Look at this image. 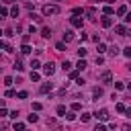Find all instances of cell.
Segmentation results:
<instances>
[{
  "label": "cell",
  "mask_w": 131,
  "mask_h": 131,
  "mask_svg": "<svg viewBox=\"0 0 131 131\" xmlns=\"http://www.w3.org/2000/svg\"><path fill=\"white\" fill-rule=\"evenodd\" d=\"M53 14H59V6H55V4H45V6H43V16H53Z\"/></svg>",
  "instance_id": "obj_1"
},
{
  "label": "cell",
  "mask_w": 131,
  "mask_h": 131,
  "mask_svg": "<svg viewBox=\"0 0 131 131\" xmlns=\"http://www.w3.org/2000/svg\"><path fill=\"white\" fill-rule=\"evenodd\" d=\"M94 117H96L98 121H108V117H111V115H108V111H106V108H100L98 113H94Z\"/></svg>",
  "instance_id": "obj_2"
},
{
  "label": "cell",
  "mask_w": 131,
  "mask_h": 131,
  "mask_svg": "<svg viewBox=\"0 0 131 131\" xmlns=\"http://www.w3.org/2000/svg\"><path fill=\"white\" fill-rule=\"evenodd\" d=\"M43 72H45L47 76H53V72H55V63H53V61H47V63L43 66Z\"/></svg>",
  "instance_id": "obj_3"
},
{
  "label": "cell",
  "mask_w": 131,
  "mask_h": 131,
  "mask_svg": "<svg viewBox=\"0 0 131 131\" xmlns=\"http://www.w3.org/2000/svg\"><path fill=\"white\" fill-rule=\"evenodd\" d=\"M70 23H72V27H76V29H82V18H80L78 14H74V16L70 18Z\"/></svg>",
  "instance_id": "obj_4"
},
{
  "label": "cell",
  "mask_w": 131,
  "mask_h": 131,
  "mask_svg": "<svg viewBox=\"0 0 131 131\" xmlns=\"http://www.w3.org/2000/svg\"><path fill=\"white\" fill-rule=\"evenodd\" d=\"M100 25H102L104 29H108V27H113V18H111L108 14H104V16L100 18Z\"/></svg>",
  "instance_id": "obj_5"
},
{
  "label": "cell",
  "mask_w": 131,
  "mask_h": 131,
  "mask_svg": "<svg viewBox=\"0 0 131 131\" xmlns=\"http://www.w3.org/2000/svg\"><path fill=\"white\" fill-rule=\"evenodd\" d=\"M47 127L53 129V131H59V123H57L55 119H47Z\"/></svg>",
  "instance_id": "obj_6"
},
{
  "label": "cell",
  "mask_w": 131,
  "mask_h": 131,
  "mask_svg": "<svg viewBox=\"0 0 131 131\" xmlns=\"http://www.w3.org/2000/svg\"><path fill=\"white\" fill-rule=\"evenodd\" d=\"M115 33H117V35H129L127 29H125V25H117V27H115Z\"/></svg>",
  "instance_id": "obj_7"
},
{
  "label": "cell",
  "mask_w": 131,
  "mask_h": 131,
  "mask_svg": "<svg viewBox=\"0 0 131 131\" xmlns=\"http://www.w3.org/2000/svg\"><path fill=\"white\" fill-rule=\"evenodd\" d=\"M100 80H102V84H111V80H113V76H111V72H104V74L100 76Z\"/></svg>",
  "instance_id": "obj_8"
},
{
  "label": "cell",
  "mask_w": 131,
  "mask_h": 131,
  "mask_svg": "<svg viewBox=\"0 0 131 131\" xmlns=\"http://www.w3.org/2000/svg\"><path fill=\"white\" fill-rule=\"evenodd\" d=\"M41 37L49 39V37H51V29H49V27H43V29H41Z\"/></svg>",
  "instance_id": "obj_9"
},
{
  "label": "cell",
  "mask_w": 131,
  "mask_h": 131,
  "mask_svg": "<svg viewBox=\"0 0 131 131\" xmlns=\"http://www.w3.org/2000/svg\"><path fill=\"white\" fill-rule=\"evenodd\" d=\"M63 41H66V43L74 41V33H72V31H66V33H63Z\"/></svg>",
  "instance_id": "obj_10"
},
{
  "label": "cell",
  "mask_w": 131,
  "mask_h": 131,
  "mask_svg": "<svg viewBox=\"0 0 131 131\" xmlns=\"http://www.w3.org/2000/svg\"><path fill=\"white\" fill-rule=\"evenodd\" d=\"M108 53H111V55L115 57V55H119V53H121V49H119L117 45H111V47H108Z\"/></svg>",
  "instance_id": "obj_11"
},
{
  "label": "cell",
  "mask_w": 131,
  "mask_h": 131,
  "mask_svg": "<svg viewBox=\"0 0 131 131\" xmlns=\"http://www.w3.org/2000/svg\"><path fill=\"white\" fill-rule=\"evenodd\" d=\"M127 12H129V10H127V6H125V4H123V6H119V8H117V14H119V16H125V14H127Z\"/></svg>",
  "instance_id": "obj_12"
},
{
  "label": "cell",
  "mask_w": 131,
  "mask_h": 131,
  "mask_svg": "<svg viewBox=\"0 0 131 131\" xmlns=\"http://www.w3.org/2000/svg\"><path fill=\"white\" fill-rule=\"evenodd\" d=\"M86 14H88V18H90V20H94V18H96V10H94V8H86Z\"/></svg>",
  "instance_id": "obj_13"
},
{
  "label": "cell",
  "mask_w": 131,
  "mask_h": 131,
  "mask_svg": "<svg viewBox=\"0 0 131 131\" xmlns=\"http://www.w3.org/2000/svg\"><path fill=\"white\" fill-rule=\"evenodd\" d=\"M92 96H94V98H100V96H102V88H98V86H96V88L92 90Z\"/></svg>",
  "instance_id": "obj_14"
},
{
  "label": "cell",
  "mask_w": 131,
  "mask_h": 131,
  "mask_svg": "<svg viewBox=\"0 0 131 131\" xmlns=\"http://www.w3.org/2000/svg\"><path fill=\"white\" fill-rule=\"evenodd\" d=\"M0 47H2V49H4V51H8V53H10V51H12V47H10V45H8V43H6V41H0Z\"/></svg>",
  "instance_id": "obj_15"
},
{
  "label": "cell",
  "mask_w": 131,
  "mask_h": 131,
  "mask_svg": "<svg viewBox=\"0 0 131 131\" xmlns=\"http://www.w3.org/2000/svg\"><path fill=\"white\" fill-rule=\"evenodd\" d=\"M51 88H53V86H51V82H45V84L41 86V92H49Z\"/></svg>",
  "instance_id": "obj_16"
},
{
  "label": "cell",
  "mask_w": 131,
  "mask_h": 131,
  "mask_svg": "<svg viewBox=\"0 0 131 131\" xmlns=\"http://www.w3.org/2000/svg\"><path fill=\"white\" fill-rule=\"evenodd\" d=\"M57 115H59V117H66V115H68V113H66V106H63V104H59V106H57Z\"/></svg>",
  "instance_id": "obj_17"
},
{
  "label": "cell",
  "mask_w": 131,
  "mask_h": 131,
  "mask_svg": "<svg viewBox=\"0 0 131 131\" xmlns=\"http://www.w3.org/2000/svg\"><path fill=\"white\" fill-rule=\"evenodd\" d=\"M102 12H104V14H108V16H111V14H113V12H115V8H113V6H104V8H102Z\"/></svg>",
  "instance_id": "obj_18"
},
{
  "label": "cell",
  "mask_w": 131,
  "mask_h": 131,
  "mask_svg": "<svg viewBox=\"0 0 131 131\" xmlns=\"http://www.w3.org/2000/svg\"><path fill=\"white\" fill-rule=\"evenodd\" d=\"M20 53H23V55H27V53H31V47H29V45L25 43V45L20 47Z\"/></svg>",
  "instance_id": "obj_19"
},
{
  "label": "cell",
  "mask_w": 131,
  "mask_h": 131,
  "mask_svg": "<svg viewBox=\"0 0 131 131\" xmlns=\"http://www.w3.org/2000/svg\"><path fill=\"white\" fill-rule=\"evenodd\" d=\"M90 117H92L90 113H82V117H80V119H82V123H88V121H90Z\"/></svg>",
  "instance_id": "obj_20"
},
{
  "label": "cell",
  "mask_w": 131,
  "mask_h": 131,
  "mask_svg": "<svg viewBox=\"0 0 131 131\" xmlns=\"http://www.w3.org/2000/svg\"><path fill=\"white\" fill-rule=\"evenodd\" d=\"M76 66H78V70H84V68H86V61H84V57H80V61H78Z\"/></svg>",
  "instance_id": "obj_21"
},
{
  "label": "cell",
  "mask_w": 131,
  "mask_h": 131,
  "mask_svg": "<svg viewBox=\"0 0 131 131\" xmlns=\"http://www.w3.org/2000/svg\"><path fill=\"white\" fill-rule=\"evenodd\" d=\"M70 80H78V70H70Z\"/></svg>",
  "instance_id": "obj_22"
},
{
  "label": "cell",
  "mask_w": 131,
  "mask_h": 131,
  "mask_svg": "<svg viewBox=\"0 0 131 131\" xmlns=\"http://www.w3.org/2000/svg\"><path fill=\"white\" fill-rule=\"evenodd\" d=\"M31 80H33V82H39V74H37L35 70H31Z\"/></svg>",
  "instance_id": "obj_23"
},
{
  "label": "cell",
  "mask_w": 131,
  "mask_h": 131,
  "mask_svg": "<svg viewBox=\"0 0 131 131\" xmlns=\"http://www.w3.org/2000/svg\"><path fill=\"white\" fill-rule=\"evenodd\" d=\"M14 131H25V123H14Z\"/></svg>",
  "instance_id": "obj_24"
},
{
  "label": "cell",
  "mask_w": 131,
  "mask_h": 131,
  "mask_svg": "<svg viewBox=\"0 0 131 131\" xmlns=\"http://www.w3.org/2000/svg\"><path fill=\"white\" fill-rule=\"evenodd\" d=\"M106 49H108V47H106V45H104V43H98V53H104V51H106Z\"/></svg>",
  "instance_id": "obj_25"
},
{
  "label": "cell",
  "mask_w": 131,
  "mask_h": 131,
  "mask_svg": "<svg viewBox=\"0 0 131 131\" xmlns=\"http://www.w3.org/2000/svg\"><path fill=\"white\" fill-rule=\"evenodd\" d=\"M31 68H33V70H37V68H41V63H39V59H33V61H31Z\"/></svg>",
  "instance_id": "obj_26"
},
{
  "label": "cell",
  "mask_w": 131,
  "mask_h": 131,
  "mask_svg": "<svg viewBox=\"0 0 131 131\" xmlns=\"http://www.w3.org/2000/svg\"><path fill=\"white\" fill-rule=\"evenodd\" d=\"M14 70H16V72H23V63H20V61H18V59H16V61H14Z\"/></svg>",
  "instance_id": "obj_27"
},
{
  "label": "cell",
  "mask_w": 131,
  "mask_h": 131,
  "mask_svg": "<svg viewBox=\"0 0 131 131\" xmlns=\"http://www.w3.org/2000/svg\"><path fill=\"white\" fill-rule=\"evenodd\" d=\"M37 121H39V117H37V115H33V113H31V115H29V123H37Z\"/></svg>",
  "instance_id": "obj_28"
},
{
  "label": "cell",
  "mask_w": 131,
  "mask_h": 131,
  "mask_svg": "<svg viewBox=\"0 0 131 131\" xmlns=\"http://www.w3.org/2000/svg\"><path fill=\"white\" fill-rule=\"evenodd\" d=\"M123 55H125V57H129V59H131V47H125V49H123Z\"/></svg>",
  "instance_id": "obj_29"
},
{
  "label": "cell",
  "mask_w": 131,
  "mask_h": 131,
  "mask_svg": "<svg viewBox=\"0 0 131 131\" xmlns=\"http://www.w3.org/2000/svg\"><path fill=\"white\" fill-rule=\"evenodd\" d=\"M31 18H33L35 23H41V20H43V16H37V14H33V12H31Z\"/></svg>",
  "instance_id": "obj_30"
},
{
  "label": "cell",
  "mask_w": 131,
  "mask_h": 131,
  "mask_svg": "<svg viewBox=\"0 0 131 131\" xmlns=\"http://www.w3.org/2000/svg\"><path fill=\"white\" fill-rule=\"evenodd\" d=\"M61 68L68 72V70H72V63H70V61H63V63H61Z\"/></svg>",
  "instance_id": "obj_31"
},
{
  "label": "cell",
  "mask_w": 131,
  "mask_h": 131,
  "mask_svg": "<svg viewBox=\"0 0 131 131\" xmlns=\"http://www.w3.org/2000/svg\"><path fill=\"white\" fill-rule=\"evenodd\" d=\"M4 96H6V98H12V96H14V90H10V88H8V90L4 92Z\"/></svg>",
  "instance_id": "obj_32"
},
{
  "label": "cell",
  "mask_w": 131,
  "mask_h": 131,
  "mask_svg": "<svg viewBox=\"0 0 131 131\" xmlns=\"http://www.w3.org/2000/svg\"><path fill=\"white\" fill-rule=\"evenodd\" d=\"M80 108H82L80 102H72V111H80Z\"/></svg>",
  "instance_id": "obj_33"
},
{
  "label": "cell",
  "mask_w": 131,
  "mask_h": 131,
  "mask_svg": "<svg viewBox=\"0 0 131 131\" xmlns=\"http://www.w3.org/2000/svg\"><path fill=\"white\" fill-rule=\"evenodd\" d=\"M117 111H119V113H127V108H125V104H121V102L117 104Z\"/></svg>",
  "instance_id": "obj_34"
},
{
  "label": "cell",
  "mask_w": 131,
  "mask_h": 131,
  "mask_svg": "<svg viewBox=\"0 0 131 131\" xmlns=\"http://www.w3.org/2000/svg\"><path fill=\"white\" fill-rule=\"evenodd\" d=\"M74 113H76V111H72V113H68V115H66V119H68V121H74V119H76V115H74Z\"/></svg>",
  "instance_id": "obj_35"
},
{
  "label": "cell",
  "mask_w": 131,
  "mask_h": 131,
  "mask_svg": "<svg viewBox=\"0 0 131 131\" xmlns=\"http://www.w3.org/2000/svg\"><path fill=\"white\" fill-rule=\"evenodd\" d=\"M10 14L16 18V14H18V8H16V6H12V8H10Z\"/></svg>",
  "instance_id": "obj_36"
},
{
  "label": "cell",
  "mask_w": 131,
  "mask_h": 131,
  "mask_svg": "<svg viewBox=\"0 0 131 131\" xmlns=\"http://www.w3.org/2000/svg\"><path fill=\"white\" fill-rule=\"evenodd\" d=\"M78 57H86V49L80 47V49H78Z\"/></svg>",
  "instance_id": "obj_37"
},
{
  "label": "cell",
  "mask_w": 131,
  "mask_h": 131,
  "mask_svg": "<svg viewBox=\"0 0 131 131\" xmlns=\"http://www.w3.org/2000/svg\"><path fill=\"white\" fill-rule=\"evenodd\" d=\"M115 88H117V90H123L125 84H123V82H115Z\"/></svg>",
  "instance_id": "obj_38"
},
{
  "label": "cell",
  "mask_w": 131,
  "mask_h": 131,
  "mask_svg": "<svg viewBox=\"0 0 131 131\" xmlns=\"http://www.w3.org/2000/svg\"><path fill=\"white\" fill-rule=\"evenodd\" d=\"M16 96H18V98H20V100H23V98H27V96H29V94H27V92H25V90H20V92H18V94H16Z\"/></svg>",
  "instance_id": "obj_39"
},
{
  "label": "cell",
  "mask_w": 131,
  "mask_h": 131,
  "mask_svg": "<svg viewBox=\"0 0 131 131\" xmlns=\"http://www.w3.org/2000/svg\"><path fill=\"white\" fill-rule=\"evenodd\" d=\"M82 12H86V10H84V8H74V14H78V16H80Z\"/></svg>",
  "instance_id": "obj_40"
},
{
  "label": "cell",
  "mask_w": 131,
  "mask_h": 131,
  "mask_svg": "<svg viewBox=\"0 0 131 131\" xmlns=\"http://www.w3.org/2000/svg\"><path fill=\"white\" fill-rule=\"evenodd\" d=\"M0 16H2V18L8 16V8H2V10H0Z\"/></svg>",
  "instance_id": "obj_41"
},
{
  "label": "cell",
  "mask_w": 131,
  "mask_h": 131,
  "mask_svg": "<svg viewBox=\"0 0 131 131\" xmlns=\"http://www.w3.org/2000/svg\"><path fill=\"white\" fill-rule=\"evenodd\" d=\"M55 49H57V51H63V49H66V45H63V43H57V45H55Z\"/></svg>",
  "instance_id": "obj_42"
},
{
  "label": "cell",
  "mask_w": 131,
  "mask_h": 131,
  "mask_svg": "<svg viewBox=\"0 0 131 131\" xmlns=\"http://www.w3.org/2000/svg\"><path fill=\"white\" fill-rule=\"evenodd\" d=\"M4 84H6V86H10V84H12V78H10V76H6V78H4Z\"/></svg>",
  "instance_id": "obj_43"
},
{
  "label": "cell",
  "mask_w": 131,
  "mask_h": 131,
  "mask_svg": "<svg viewBox=\"0 0 131 131\" xmlns=\"http://www.w3.org/2000/svg\"><path fill=\"white\" fill-rule=\"evenodd\" d=\"M33 111H41V102H33Z\"/></svg>",
  "instance_id": "obj_44"
},
{
  "label": "cell",
  "mask_w": 131,
  "mask_h": 131,
  "mask_svg": "<svg viewBox=\"0 0 131 131\" xmlns=\"http://www.w3.org/2000/svg\"><path fill=\"white\" fill-rule=\"evenodd\" d=\"M0 117H8V111H6V108H4V106H2V108H0Z\"/></svg>",
  "instance_id": "obj_45"
},
{
  "label": "cell",
  "mask_w": 131,
  "mask_h": 131,
  "mask_svg": "<svg viewBox=\"0 0 131 131\" xmlns=\"http://www.w3.org/2000/svg\"><path fill=\"white\" fill-rule=\"evenodd\" d=\"M94 131H106V127H104V125H96V129H94Z\"/></svg>",
  "instance_id": "obj_46"
},
{
  "label": "cell",
  "mask_w": 131,
  "mask_h": 131,
  "mask_svg": "<svg viewBox=\"0 0 131 131\" xmlns=\"http://www.w3.org/2000/svg\"><path fill=\"white\" fill-rule=\"evenodd\" d=\"M123 18H125V23H131V12H127V14L123 16Z\"/></svg>",
  "instance_id": "obj_47"
},
{
  "label": "cell",
  "mask_w": 131,
  "mask_h": 131,
  "mask_svg": "<svg viewBox=\"0 0 131 131\" xmlns=\"http://www.w3.org/2000/svg\"><path fill=\"white\" fill-rule=\"evenodd\" d=\"M123 131H131V125H123Z\"/></svg>",
  "instance_id": "obj_48"
},
{
  "label": "cell",
  "mask_w": 131,
  "mask_h": 131,
  "mask_svg": "<svg viewBox=\"0 0 131 131\" xmlns=\"http://www.w3.org/2000/svg\"><path fill=\"white\" fill-rule=\"evenodd\" d=\"M2 2H4V4H8V2H12V0H2Z\"/></svg>",
  "instance_id": "obj_49"
},
{
  "label": "cell",
  "mask_w": 131,
  "mask_h": 131,
  "mask_svg": "<svg viewBox=\"0 0 131 131\" xmlns=\"http://www.w3.org/2000/svg\"><path fill=\"white\" fill-rule=\"evenodd\" d=\"M127 88H129V90H131V82H129V84H127Z\"/></svg>",
  "instance_id": "obj_50"
}]
</instances>
